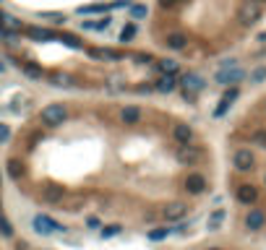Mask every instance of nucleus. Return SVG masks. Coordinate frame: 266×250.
<instances>
[{"label": "nucleus", "instance_id": "f257e3e1", "mask_svg": "<svg viewBox=\"0 0 266 250\" xmlns=\"http://www.w3.org/2000/svg\"><path fill=\"white\" fill-rule=\"evenodd\" d=\"M232 164L238 167V170H243V172H250L256 167V156H253V151L250 149H238L232 154Z\"/></svg>", "mask_w": 266, "mask_h": 250}, {"label": "nucleus", "instance_id": "7ed1b4c3", "mask_svg": "<svg viewBox=\"0 0 266 250\" xmlns=\"http://www.w3.org/2000/svg\"><path fill=\"white\" fill-rule=\"evenodd\" d=\"M264 224H266V214H264V211L261 209H250L248 216H246V227H248V230L258 232V230H264Z\"/></svg>", "mask_w": 266, "mask_h": 250}, {"label": "nucleus", "instance_id": "20e7f679", "mask_svg": "<svg viewBox=\"0 0 266 250\" xmlns=\"http://www.w3.org/2000/svg\"><path fill=\"white\" fill-rule=\"evenodd\" d=\"M266 78V68H258V71H253V81L258 83V81H264Z\"/></svg>", "mask_w": 266, "mask_h": 250}, {"label": "nucleus", "instance_id": "39448f33", "mask_svg": "<svg viewBox=\"0 0 266 250\" xmlns=\"http://www.w3.org/2000/svg\"><path fill=\"white\" fill-rule=\"evenodd\" d=\"M253 141H256V143H261V146H266V131H258V133L253 135Z\"/></svg>", "mask_w": 266, "mask_h": 250}, {"label": "nucleus", "instance_id": "f03ea898", "mask_svg": "<svg viewBox=\"0 0 266 250\" xmlns=\"http://www.w3.org/2000/svg\"><path fill=\"white\" fill-rule=\"evenodd\" d=\"M235 198H238L240 203H246V206H250V203H256V198H258V188H253V185H238V188H235Z\"/></svg>", "mask_w": 266, "mask_h": 250}]
</instances>
